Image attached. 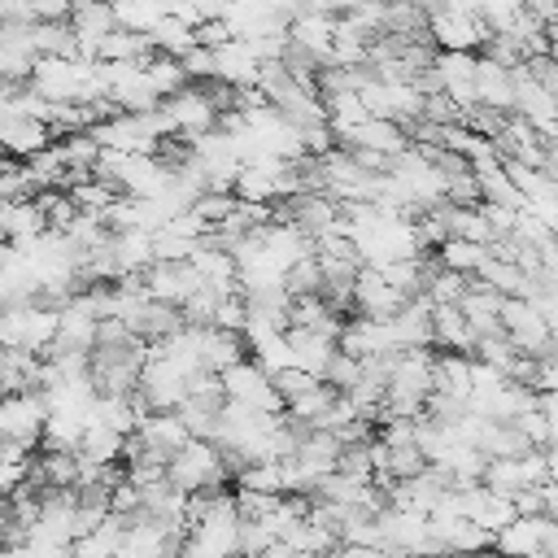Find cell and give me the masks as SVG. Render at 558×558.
Returning a JSON list of instances; mask_svg holds the SVG:
<instances>
[{
    "mask_svg": "<svg viewBox=\"0 0 558 558\" xmlns=\"http://www.w3.org/2000/svg\"><path fill=\"white\" fill-rule=\"evenodd\" d=\"M0 244H4V231H0Z\"/></svg>",
    "mask_w": 558,
    "mask_h": 558,
    "instance_id": "50",
    "label": "cell"
},
{
    "mask_svg": "<svg viewBox=\"0 0 558 558\" xmlns=\"http://www.w3.org/2000/svg\"><path fill=\"white\" fill-rule=\"evenodd\" d=\"M166 480H170L179 493H209V488H222V484L231 480V471H227L222 449H218L214 440H187L183 449L170 453Z\"/></svg>",
    "mask_w": 558,
    "mask_h": 558,
    "instance_id": "1",
    "label": "cell"
},
{
    "mask_svg": "<svg viewBox=\"0 0 558 558\" xmlns=\"http://www.w3.org/2000/svg\"><path fill=\"white\" fill-rule=\"evenodd\" d=\"M432 344H440L445 353H466L475 349V331L466 327V318L453 305H432Z\"/></svg>",
    "mask_w": 558,
    "mask_h": 558,
    "instance_id": "26",
    "label": "cell"
},
{
    "mask_svg": "<svg viewBox=\"0 0 558 558\" xmlns=\"http://www.w3.org/2000/svg\"><path fill=\"white\" fill-rule=\"evenodd\" d=\"M549 480H554V453L549 449H527L519 458H488L480 471V484L488 493H501V497L527 493V488L549 484Z\"/></svg>",
    "mask_w": 558,
    "mask_h": 558,
    "instance_id": "3",
    "label": "cell"
},
{
    "mask_svg": "<svg viewBox=\"0 0 558 558\" xmlns=\"http://www.w3.org/2000/svg\"><path fill=\"white\" fill-rule=\"evenodd\" d=\"M471 96L475 105L484 109H497V113H510V100H514V83H510V70L475 57V74H471Z\"/></svg>",
    "mask_w": 558,
    "mask_h": 558,
    "instance_id": "21",
    "label": "cell"
},
{
    "mask_svg": "<svg viewBox=\"0 0 558 558\" xmlns=\"http://www.w3.org/2000/svg\"><path fill=\"white\" fill-rule=\"evenodd\" d=\"M270 384H275V392H279V397H283V405H288V401H296L301 392H310L318 379H314V375H305V371H296V366H288V371H279Z\"/></svg>",
    "mask_w": 558,
    "mask_h": 558,
    "instance_id": "43",
    "label": "cell"
},
{
    "mask_svg": "<svg viewBox=\"0 0 558 558\" xmlns=\"http://www.w3.org/2000/svg\"><path fill=\"white\" fill-rule=\"evenodd\" d=\"M235 488H248V493H270V497H283V462H244L235 471Z\"/></svg>",
    "mask_w": 558,
    "mask_h": 558,
    "instance_id": "34",
    "label": "cell"
},
{
    "mask_svg": "<svg viewBox=\"0 0 558 558\" xmlns=\"http://www.w3.org/2000/svg\"><path fill=\"white\" fill-rule=\"evenodd\" d=\"M126 523H131V519H122V514H105L96 527H87L83 536L70 541V558H113Z\"/></svg>",
    "mask_w": 558,
    "mask_h": 558,
    "instance_id": "25",
    "label": "cell"
},
{
    "mask_svg": "<svg viewBox=\"0 0 558 558\" xmlns=\"http://www.w3.org/2000/svg\"><path fill=\"white\" fill-rule=\"evenodd\" d=\"M336 144H340V148H371V153H379V157H388V161L410 148L405 131H401L397 122H388V118H362V122L349 126Z\"/></svg>",
    "mask_w": 558,
    "mask_h": 558,
    "instance_id": "15",
    "label": "cell"
},
{
    "mask_svg": "<svg viewBox=\"0 0 558 558\" xmlns=\"http://www.w3.org/2000/svg\"><path fill=\"white\" fill-rule=\"evenodd\" d=\"M122 445H126V436H118L113 427L87 423L83 436H78V449H74V453H78L83 462H100V466H105V462H118V458H122Z\"/></svg>",
    "mask_w": 558,
    "mask_h": 558,
    "instance_id": "31",
    "label": "cell"
},
{
    "mask_svg": "<svg viewBox=\"0 0 558 558\" xmlns=\"http://www.w3.org/2000/svg\"><path fill=\"white\" fill-rule=\"evenodd\" d=\"M466 283H471V275H453V270H445V266H440V275L423 288V296H427L432 305H453V301L466 292Z\"/></svg>",
    "mask_w": 558,
    "mask_h": 558,
    "instance_id": "39",
    "label": "cell"
},
{
    "mask_svg": "<svg viewBox=\"0 0 558 558\" xmlns=\"http://www.w3.org/2000/svg\"><path fill=\"white\" fill-rule=\"evenodd\" d=\"M235 192H201L196 201H192V214L205 222V227H218V222H227L231 214H235Z\"/></svg>",
    "mask_w": 558,
    "mask_h": 558,
    "instance_id": "38",
    "label": "cell"
},
{
    "mask_svg": "<svg viewBox=\"0 0 558 558\" xmlns=\"http://www.w3.org/2000/svg\"><path fill=\"white\" fill-rule=\"evenodd\" d=\"M445 227H449V240H471V244L493 240L480 205H445Z\"/></svg>",
    "mask_w": 558,
    "mask_h": 558,
    "instance_id": "33",
    "label": "cell"
},
{
    "mask_svg": "<svg viewBox=\"0 0 558 558\" xmlns=\"http://www.w3.org/2000/svg\"><path fill=\"white\" fill-rule=\"evenodd\" d=\"M475 283H484V288H493L497 296H523L527 292V279H523V270L514 266V262H501V257H484L480 262V270L471 275Z\"/></svg>",
    "mask_w": 558,
    "mask_h": 558,
    "instance_id": "30",
    "label": "cell"
},
{
    "mask_svg": "<svg viewBox=\"0 0 558 558\" xmlns=\"http://www.w3.org/2000/svg\"><path fill=\"white\" fill-rule=\"evenodd\" d=\"M105 253L113 262V279L122 275H140L153 266V235L148 231H109Z\"/></svg>",
    "mask_w": 558,
    "mask_h": 558,
    "instance_id": "19",
    "label": "cell"
},
{
    "mask_svg": "<svg viewBox=\"0 0 558 558\" xmlns=\"http://www.w3.org/2000/svg\"><path fill=\"white\" fill-rule=\"evenodd\" d=\"M196 283H201V279H196V270H192L187 262H153L148 270H140L144 296H148V301H161V305H174V310L192 296Z\"/></svg>",
    "mask_w": 558,
    "mask_h": 558,
    "instance_id": "11",
    "label": "cell"
},
{
    "mask_svg": "<svg viewBox=\"0 0 558 558\" xmlns=\"http://www.w3.org/2000/svg\"><path fill=\"white\" fill-rule=\"evenodd\" d=\"M466 558H501V554H493V549H480V554H466Z\"/></svg>",
    "mask_w": 558,
    "mask_h": 558,
    "instance_id": "47",
    "label": "cell"
},
{
    "mask_svg": "<svg viewBox=\"0 0 558 558\" xmlns=\"http://www.w3.org/2000/svg\"><path fill=\"white\" fill-rule=\"evenodd\" d=\"M218 388H222V401H235V405H248L257 414H283V397L275 392L270 375L257 371L248 357L231 362L227 371H218Z\"/></svg>",
    "mask_w": 558,
    "mask_h": 558,
    "instance_id": "6",
    "label": "cell"
},
{
    "mask_svg": "<svg viewBox=\"0 0 558 558\" xmlns=\"http://www.w3.org/2000/svg\"><path fill=\"white\" fill-rule=\"evenodd\" d=\"M157 113L166 118V131H170V135H183V140H196V135L214 131V122H218V113H214V105L205 100L201 87H179V92H170V96L157 105Z\"/></svg>",
    "mask_w": 558,
    "mask_h": 558,
    "instance_id": "8",
    "label": "cell"
},
{
    "mask_svg": "<svg viewBox=\"0 0 558 558\" xmlns=\"http://www.w3.org/2000/svg\"><path fill=\"white\" fill-rule=\"evenodd\" d=\"M432 392L466 401V392H471V357L466 353H436L432 357Z\"/></svg>",
    "mask_w": 558,
    "mask_h": 558,
    "instance_id": "27",
    "label": "cell"
},
{
    "mask_svg": "<svg viewBox=\"0 0 558 558\" xmlns=\"http://www.w3.org/2000/svg\"><path fill=\"white\" fill-rule=\"evenodd\" d=\"M519 70L536 83V87H545L549 96H558V65H554V52H541V57H527V61H519Z\"/></svg>",
    "mask_w": 558,
    "mask_h": 558,
    "instance_id": "41",
    "label": "cell"
},
{
    "mask_svg": "<svg viewBox=\"0 0 558 558\" xmlns=\"http://www.w3.org/2000/svg\"><path fill=\"white\" fill-rule=\"evenodd\" d=\"M44 418H48V405H44L39 392L0 397V440L22 445V449H35L39 436H44Z\"/></svg>",
    "mask_w": 558,
    "mask_h": 558,
    "instance_id": "7",
    "label": "cell"
},
{
    "mask_svg": "<svg viewBox=\"0 0 558 558\" xmlns=\"http://www.w3.org/2000/svg\"><path fill=\"white\" fill-rule=\"evenodd\" d=\"M209 52H214V78H222L227 87H253V78H257V57L248 52L244 39H227V44H218V48H209Z\"/></svg>",
    "mask_w": 558,
    "mask_h": 558,
    "instance_id": "23",
    "label": "cell"
},
{
    "mask_svg": "<svg viewBox=\"0 0 558 558\" xmlns=\"http://www.w3.org/2000/svg\"><path fill=\"white\" fill-rule=\"evenodd\" d=\"M4 501H9V497H4V493H0V510H4Z\"/></svg>",
    "mask_w": 558,
    "mask_h": 558,
    "instance_id": "48",
    "label": "cell"
},
{
    "mask_svg": "<svg viewBox=\"0 0 558 558\" xmlns=\"http://www.w3.org/2000/svg\"><path fill=\"white\" fill-rule=\"evenodd\" d=\"M179 61V70H183V78H214V52L209 48H201V44H192L183 57H174Z\"/></svg>",
    "mask_w": 558,
    "mask_h": 558,
    "instance_id": "42",
    "label": "cell"
},
{
    "mask_svg": "<svg viewBox=\"0 0 558 558\" xmlns=\"http://www.w3.org/2000/svg\"><path fill=\"white\" fill-rule=\"evenodd\" d=\"M148 44H153V52H161V57H183L196 39H192V26H187V22H179L174 13H161V17L148 26Z\"/></svg>",
    "mask_w": 558,
    "mask_h": 558,
    "instance_id": "32",
    "label": "cell"
},
{
    "mask_svg": "<svg viewBox=\"0 0 558 558\" xmlns=\"http://www.w3.org/2000/svg\"><path fill=\"white\" fill-rule=\"evenodd\" d=\"M283 336H288L292 366L305 371V375H314V379H323V371H327V362H331V353H336V340H327V336H318V331H305V327H288Z\"/></svg>",
    "mask_w": 558,
    "mask_h": 558,
    "instance_id": "22",
    "label": "cell"
},
{
    "mask_svg": "<svg viewBox=\"0 0 558 558\" xmlns=\"http://www.w3.org/2000/svg\"><path fill=\"white\" fill-rule=\"evenodd\" d=\"M353 310L362 314V318H392L410 296H401L379 270H371V266H357V275H353Z\"/></svg>",
    "mask_w": 558,
    "mask_h": 558,
    "instance_id": "13",
    "label": "cell"
},
{
    "mask_svg": "<svg viewBox=\"0 0 558 558\" xmlns=\"http://www.w3.org/2000/svg\"><path fill=\"white\" fill-rule=\"evenodd\" d=\"M131 440L144 449V453H153V458H161V462H170V453L174 449H183L192 436L183 432V423H179V414L170 410V414H144L140 423H135V432H131Z\"/></svg>",
    "mask_w": 558,
    "mask_h": 558,
    "instance_id": "16",
    "label": "cell"
},
{
    "mask_svg": "<svg viewBox=\"0 0 558 558\" xmlns=\"http://www.w3.org/2000/svg\"><path fill=\"white\" fill-rule=\"evenodd\" d=\"M436 257H440V266H445V270H453V275H475V270H480V262L488 257V244L445 240V244L436 248Z\"/></svg>",
    "mask_w": 558,
    "mask_h": 558,
    "instance_id": "36",
    "label": "cell"
},
{
    "mask_svg": "<svg viewBox=\"0 0 558 558\" xmlns=\"http://www.w3.org/2000/svg\"><path fill=\"white\" fill-rule=\"evenodd\" d=\"M497 323H501V336L510 340L514 353H523V357H554V327L523 296H501Z\"/></svg>",
    "mask_w": 558,
    "mask_h": 558,
    "instance_id": "5",
    "label": "cell"
},
{
    "mask_svg": "<svg viewBox=\"0 0 558 558\" xmlns=\"http://www.w3.org/2000/svg\"><path fill=\"white\" fill-rule=\"evenodd\" d=\"M410 558H458V554H445V549H418V554H410Z\"/></svg>",
    "mask_w": 558,
    "mask_h": 558,
    "instance_id": "46",
    "label": "cell"
},
{
    "mask_svg": "<svg viewBox=\"0 0 558 558\" xmlns=\"http://www.w3.org/2000/svg\"><path fill=\"white\" fill-rule=\"evenodd\" d=\"M392 344L401 349H427L432 344V301L427 296H410L392 318H388Z\"/></svg>",
    "mask_w": 558,
    "mask_h": 558,
    "instance_id": "18",
    "label": "cell"
},
{
    "mask_svg": "<svg viewBox=\"0 0 558 558\" xmlns=\"http://www.w3.org/2000/svg\"><path fill=\"white\" fill-rule=\"evenodd\" d=\"M484 35L488 26L471 13H427V39H436L440 52H475Z\"/></svg>",
    "mask_w": 558,
    "mask_h": 558,
    "instance_id": "14",
    "label": "cell"
},
{
    "mask_svg": "<svg viewBox=\"0 0 558 558\" xmlns=\"http://www.w3.org/2000/svg\"><path fill=\"white\" fill-rule=\"evenodd\" d=\"M148 57H153V44H148V35H135V31H109V35L96 44V61L144 65Z\"/></svg>",
    "mask_w": 558,
    "mask_h": 558,
    "instance_id": "29",
    "label": "cell"
},
{
    "mask_svg": "<svg viewBox=\"0 0 558 558\" xmlns=\"http://www.w3.org/2000/svg\"><path fill=\"white\" fill-rule=\"evenodd\" d=\"M140 70H144V78L153 83V92H157L161 100H166L170 92L187 87V78H183V70H179V61H174V57H161V52H153V57H148Z\"/></svg>",
    "mask_w": 558,
    "mask_h": 558,
    "instance_id": "37",
    "label": "cell"
},
{
    "mask_svg": "<svg viewBox=\"0 0 558 558\" xmlns=\"http://www.w3.org/2000/svg\"><path fill=\"white\" fill-rule=\"evenodd\" d=\"M445 205H480V183L471 170H462L445 183Z\"/></svg>",
    "mask_w": 558,
    "mask_h": 558,
    "instance_id": "44",
    "label": "cell"
},
{
    "mask_svg": "<svg viewBox=\"0 0 558 558\" xmlns=\"http://www.w3.org/2000/svg\"><path fill=\"white\" fill-rule=\"evenodd\" d=\"M166 135H170V131H166V118H161L157 109H148V113H113V118H105V122L92 126V140H96L100 148L140 153V157H153Z\"/></svg>",
    "mask_w": 558,
    "mask_h": 558,
    "instance_id": "2",
    "label": "cell"
},
{
    "mask_svg": "<svg viewBox=\"0 0 558 558\" xmlns=\"http://www.w3.org/2000/svg\"><path fill=\"white\" fill-rule=\"evenodd\" d=\"M488 549L501 558H554L558 554V527L549 514H514L501 532H493Z\"/></svg>",
    "mask_w": 558,
    "mask_h": 558,
    "instance_id": "4",
    "label": "cell"
},
{
    "mask_svg": "<svg viewBox=\"0 0 558 558\" xmlns=\"http://www.w3.org/2000/svg\"><path fill=\"white\" fill-rule=\"evenodd\" d=\"M375 527H379V545L392 549V554H401V558H410L418 549H432V541H427V514H418V510L384 506L375 514Z\"/></svg>",
    "mask_w": 558,
    "mask_h": 558,
    "instance_id": "9",
    "label": "cell"
},
{
    "mask_svg": "<svg viewBox=\"0 0 558 558\" xmlns=\"http://www.w3.org/2000/svg\"><path fill=\"white\" fill-rule=\"evenodd\" d=\"M48 144H52V135H48V126L35 122V118H4V122H0V148H4V157H13V161H26V157H35V153L48 148Z\"/></svg>",
    "mask_w": 558,
    "mask_h": 558,
    "instance_id": "24",
    "label": "cell"
},
{
    "mask_svg": "<svg viewBox=\"0 0 558 558\" xmlns=\"http://www.w3.org/2000/svg\"><path fill=\"white\" fill-rule=\"evenodd\" d=\"M357 375H362V362L336 349V353H331V362H327V371H323V384H331L336 392H349V388L357 384Z\"/></svg>",
    "mask_w": 558,
    "mask_h": 558,
    "instance_id": "40",
    "label": "cell"
},
{
    "mask_svg": "<svg viewBox=\"0 0 558 558\" xmlns=\"http://www.w3.org/2000/svg\"><path fill=\"white\" fill-rule=\"evenodd\" d=\"M0 161H4V148H0Z\"/></svg>",
    "mask_w": 558,
    "mask_h": 558,
    "instance_id": "49",
    "label": "cell"
},
{
    "mask_svg": "<svg viewBox=\"0 0 558 558\" xmlns=\"http://www.w3.org/2000/svg\"><path fill=\"white\" fill-rule=\"evenodd\" d=\"M174 549H179V532L161 527L157 519L135 514L122 527V541H118V554L113 558H174Z\"/></svg>",
    "mask_w": 558,
    "mask_h": 558,
    "instance_id": "12",
    "label": "cell"
},
{
    "mask_svg": "<svg viewBox=\"0 0 558 558\" xmlns=\"http://www.w3.org/2000/svg\"><path fill=\"white\" fill-rule=\"evenodd\" d=\"M192 349H196V366L209 375H218L244 357V340L222 327H192Z\"/></svg>",
    "mask_w": 558,
    "mask_h": 558,
    "instance_id": "17",
    "label": "cell"
},
{
    "mask_svg": "<svg viewBox=\"0 0 558 558\" xmlns=\"http://www.w3.org/2000/svg\"><path fill=\"white\" fill-rule=\"evenodd\" d=\"M187 266L196 270L201 283H209V288H218V292H240V288H235V262H231V253L196 244L192 257H187Z\"/></svg>",
    "mask_w": 558,
    "mask_h": 558,
    "instance_id": "28",
    "label": "cell"
},
{
    "mask_svg": "<svg viewBox=\"0 0 558 558\" xmlns=\"http://www.w3.org/2000/svg\"><path fill=\"white\" fill-rule=\"evenodd\" d=\"M336 349L349 353V357H357V362H366V357H392L397 353L392 331H388V318H362V314H353V318L340 323Z\"/></svg>",
    "mask_w": 558,
    "mask_h": 558,
    "instance_id": "10",
    "label": "cell"
},
{
    "mask_svg": "<svg viewBox=\"0 0 558 558\" xmlns=\"http://www.w3.org/2000/svg\"><path fill=\"white\" fill-rule=\"evenodd\" d=\"M453 310L466 318V327L475 331V340L480 336H497L501 331V323H497V310H501V296L493 292V288H484V283H466V292L453 301Z\"/></svg>",
    "mask_w": 558,
    "mask_h": 558,
    "instance_id": "20",
    "label": "cell"
},
{
    "mask_svg": "<svg viewBox=\"0 0 558 558\" xmlns=\"http://www.w3.org/2000/svg\"><path fill=\"white\" fill-rule=\"evenodd\" d=\"M336 558H401L384 545H336Z\"/></svg>",
    "mask_w": 558,
    "mask_h": 558,
    "instance_id": "45",
    "label": "cell"
},
{
    "mask_svg": "<svg viewBox=\"0 0 558 558\" xmlns=\"http://www.w3.org/2000/svg\"><path fill=\"white\" fill-rule=\"evenodd\" d=\"M248 362L275 379L279 371H288V366H292V353H288V336H283V331H275V336H262V340H253V344H248Z\"/></svg>",
    "mask_w": 558,
    "mask_h": 558,
    "instance_id": "35",
    "label": "cell"
}]
</instances>
